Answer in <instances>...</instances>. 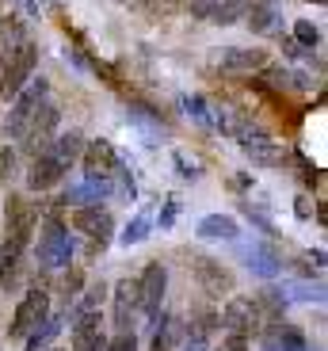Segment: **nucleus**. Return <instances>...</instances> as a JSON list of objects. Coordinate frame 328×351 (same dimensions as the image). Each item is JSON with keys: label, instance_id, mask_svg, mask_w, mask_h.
<instances>
[{"label": "nucleus", "instance_id": "1", "mask_svg": "<svg viewBox=\"0 0 328 351\" xmlns=\"http://www.w3.org/2000/svg\"><path fill=\"white\" fill-rule=\"evenodd\" d=\"M38 62V46L35 43H16L8 46V62H4V69H0V92H8V96H19V88L31 80V69H35Z\"/></svg>", "mask_w": 328, "mask_h": 351}, {"label": "nucleus", "instance_id": "2", "mask_svg": "<svg viewBox=\"0 0 328 351\" xmlns=\"http://www.w3.org/2000/svg\"><path fill=\"white\" fill-rule=\"evenodd\" d=\"M53 130H58V107L42 99V104L31 111V119H27L19 141H23V149L31 153V157H42V153L50 149V141H53Z\"/></svg>", "mask_w": 328, "mask_h": 351}, {"label": "nucleus", "instance_id": "3", "mask_svg": "<svg viewBox=\"0 0 328 351\" xmlns=\"http://www.w3.org/2000/svg\"><path fill=\"white\" fill-rule=\"evenodd\" d=\"M35 221H38L35 206H31L27 199H19V195H12L8 199V241H4V245L16 248V252H23L27 241H31V233H35Z\"/></svg>", "mask_w": 328, "mask_h": 351}, {"label": "nucleus", "instance_id": "4", "mask_svg": "<svg viewBox=\"0 0 328 351\" xmlns=\"http://www.w3.org/2000/svg\"><path fill=\"white\" fill-rule=\"evenodd\" d=\"M46 317H50V298H46L42 290H31L23 302H19L16 317H12V336L16 340H23V336H31L38 325H42Z\"/></svg>", "mask_w": 328, "mask_h": 351}, {"label": "nucleus", "instance_id": "5", "mask_svg": "<svg viewBox=\"0 0 328 351\" xmlns=\"http://www.w3.org/2000/svg\"><path fill=\"white\" fill-rule=\"evenodd\" d=\"M73 229L77 233H88L103 248L111 241V233H115V218H111V210H99V206H77L73 210Z\"/></svg>", "mask_w": 328, "mask_h": 351}, {"label": "nucleus", "instance_id": "6", "mask_svg": "<svg viewBox=\"0 0 328 351\" xmlns=\"http://www.w3.org/2000/svg\"><path fill=\"white\" fill-rule=\"evenodd\" d=\"M80 157H84V176H88V180H111V176L118 172V153H115V145L103 141V138L88 141Z\"/></svg>", "mask_w": 328, "mask_h": 351}, {"label": "nucleus", "instance_id": "7", "mask_svg": "<svg viewBox=\"0 0 328 351\" xmlns=\"http://www.w3.org/2000/svg\"><path fill=\"white\" fill-rule=\"evenodd\" d=\"M38 260H42L46 267H65V263L73 260V237L58 226V221L46 226L42 241H38Z\"/></svg>", "mask_w": 328, "mask_h": 351}, {"label": "nucleus", "instance_id": "8", "mask_svg": "<svg viewBox=\"0 0 328 351\" xmlns=\"http://www.w3.org/2000/svg\"><path fill=\"white\" fill-rule=\"evenodd\" d=\"M164 287H168V267L164 263H149L145 275L138 279V309L142 313H157L160 298H164Z\"/></svg>", "mask_w": 328, "mask_h": 351}, {"label": "nucleus", "instance_id": "9", "mask_svg": "<svg viewBox=\"0 0 328 351\" xmlns=\"http://www.w3.org/2000/svg\"><path fill=\"white\" fill-rule=\"evenodd\" d=\"M191 12H195L199 19H206V23H237V19H244V12H249V0H191Z\"/></svg>", "mask_w": 328, "mask_h": 351}, {"label": "nucleus", "instance_id": "10", "mask_svg": "<svg viewBox=\"0 0 328 351\" xmlns=\"http://www.w3.org/2000/svg\"><path fill=\"white\" fill-rule=\"evenodd\" d=\"M42 99H46V80H31L27 88H19L16 111L8 114V138H19V134H23V126H27V119H31V111H35Z\"/></svg>", "mask_w": 328, "mask_h": 351}, {"label": "nucleus", "instance_id": "11", "mask_svg": "<svg viewBox=\"0 0 328 351\" xmlns=\"http://www.w3.org/2000/svg\"><path fill=\"white\" fill-rule=\"evenodd\" d=\"M191 267H195V275H199V282H203L206 294H214V298H218V294H233V275L225 271L222 263L206 260V256H195Z\"/></svg>", "mask_w": 328, "mask_h": 351}, {"label": "nucleus", "instance_id": "12", "mask_svg": "<svg viewBox=\"0 0 328 351\" xmlns=\"http://www.w3.org/2000/svg\"><path fill=\"white\" fill-rule=\"evenodd\" d=\"M267 65V50H225L222 53V73H229V77H244V73H256Z\"/></svg>", "mask_w": 328, "mask_h": 351}, {"label": "nucleus", "instance_id": "13", "mask_svg": "<svg viewBox=\"0 0 328 351\" xmlns=\"http://www.w3.org/2000/svg\"><path fill=\"white\" fill-rule=\"evenodd\" d=\"M240 256H244V267L256 275H264V279H275L279 271H283V263H279V256L271 252L267 245H260V241H252L249 248H240Z\"/></svg>", "mask_w": 328, "mask_h": 351}, {"label": "nucleus", "instance_id": "14", "mask_svg": "<svg viewBox=\"0 0 328 351\" xmlns=\"http://www.w3.org/2000/svg\"><path fill=\"white\" fill-rule=\"evenodd\" d=\"M244 16H252L249 23H252L256 35H271V31L279 27L283 4H279V0H249V12H244Z\"/></svg>", "mask_w": 328, "mask_h": 351}, {"label": "nucleus", "instance_id": "15", "mask_svg": "<svg viewBox=\"0 0 328 351\" xmlns=\"http://www.w3.org/2000/svg\"><path fill=\"white\" fill-rule=\"evenodd\" d=\"M73 351H107L96 313H80V325L73 328Z\"/></svg>", "mask_w": 328, "mask_h": 351}, {"label": "nucleus", "instance_id": "16", "mask_svg": "<svg viewBox=\"0 0 328 351\" xmlns=\"http://www.w3.org/2000/svg\"><path fill=\"white\" fill-rule=\"evenodd\" d=\"M134 313H138V282L123 279L115 287V325L123 328V332L134 325Z\"/></svg>", "mask_w": 328, "mask_h": 351}, {"label": "nucleus", "instance_id": "17", "mask_svg": "<svg viewBox=\"0 0 328 351\" xmlns=\"http://www.w3.org/2000/svg\"><path fill=\"white\" fill-rule=\"evenodd\" d=\"M65 168L58 165V160L50 157V153H42V157L31 160V172H27V184L35 187V191H46V187H53L58 180H62Z\"/></svg>", "mask_w": 328, "mask_h": 351}, {"label": "nucleus", "instance_id": "18", "mask_svg": "<svg viewBox=\"0 0 328 351\" xmlns=\"http://www.w3.org/2000/svg\"><path fill=\"white\" fill-rule=\"evenodd\" d=\"M111 195V180H84V184L69 187L65 202H77V206H99V199Z\"/></svg>", "mask_w": 328, "mask_h": 351}, {"label": "nucleus", "instance_id": "19", "mask_svg": "<svg viewBox=\"0 0 328 351\" xmlns=\"http://www.w3.org/2000/svg\"><path fill=\"white\" fill-rule=\"evenodd\" d=\"M240 149L249 153L256 165H283V149H279V141H271L264 130H260L256 138H249L244 145H240Z\"/></svg>", "mask_w": 328, "mask_h": 351}, {"label": "nucleus", "instance_id": "20", "mask_svg": "<svg viewBox=\"0 0 328 351\" xmlns=\"http://www.w3.org/2000/svg\"><path fill=\"white\" fill-rule=\"evenodd\" d=\"M46 153H50V157L58 160L62 168H69L73 160H77L80 153H84V138H80L77 130H69V134H62V138H53V141H50V149H46Z\"/></svg>", "mask_w": 328, "mask_h": 351}, {"label": "nucleus", "instance_id": "21", "mask_svg": "<svg viewBox=\"0 0 328 351\" xmlns=\"http://www.w3.org/2000/svg\"><path fill=\"white\" fill-rule=\"evenodd\" d=\"M199 237H206V241H233L237 237V221L225 218V214H206V218L199 221Z\"/></svg>", "mask_w": 328, "mask_h": 351}, {"label": "nucleus", "instance_id": "22", "mask_svg": "<svg viewBox=\"0 0 328 351\" xmlns=\"http://www.w3.org/2000/svg\"><path fill=\"white\" fill-rule=\"evenodd\" d=\"M123 8L130 12H142V16H153V19H164V16H176L179 12V0H118Z\"/></svg>", "mask_w": 328, "mask_h": 351}, {"label": "nucleus", "instance_id": "23", "mask_svg": "<svg viewBox=\"0 0 328 351\" xmlns=\"http://www.w3.org/2000/svg\"><path fill=\"white\" fill-rule=\"evenodd\" d=\"M58 332H62V317H46L42 328H35V332H31V343H27V351H42Z\"/></svg>", "mask_w": 328, "mask_h": 351}, {"label": "nucleus", "instance_id": "24", "mask_svg": "<svg viewBox=\"0 0 328 351\" xmlns=\"http://www.w3.org/2000/svg\"><path fill=\"white\" fill-rule=\"evenodd\" d=\"M149 237V214H138V218L126 226V233H123V245L130 248V245H142V241Z\"/></svg>", "mask_w": 328, "mask_h": 351}, {"label": "nucleus", "instance_id": "25", "mask_svg": "<svg viewBox=\"0 0 328 351\" xmlns=\"http://www.w3.org/2000/svg\"><path fill=\"white\" fill-rule=\"evenodd\" d=\"M294 43L305 46V50H313V46L320 43V31L310 23V19H298V23H294Z\"/></svg>", "mask_w": 328, "mask_h": 351}, {"label": "nucleus", "instance_id": "26", "mask_svg": "<svg viewBox=\"0 0 328 351\" xmlns=\"http://www.w3.org/2000/svg\"><path fill=\"white\" fill-rule=\"evenodd\" d=\"M179 107H184V111L195 119V123H206V126H210V111H206V99H203V96H184V99H179Z\"/></svg>", "mask_w": 328, "mask_h": 351}, {"label": "nucleus", "instance_id": "27", "mask_svg": "<svg viewBox=\"0 0 328 351\" xmlns=\"http://www.w3.org/2000/svg\"><path fill=\"white\" fill-rule=\"evenodd\" d=\"M103 298H107V287H103V282H96V287H92L88 294H84V302H80V313H96Z\"/></svg>", "mask_w": 328, "mask_h": 351}, {"label": "nucleus", "instance_id": "28", "mask_svg": "<svg viewBox=\"0 0 328 351\" xmlns=\"http://www.w3.org/2000/svg\"><path fill=\"white\" fill-rule=\"evenodd\" d=\"M16 153L12 149H0V180H12V176H16Z\"/></svg>", "mask_w": 328, "mask_h": 351}, {"label": "nucleus", "instance_id": "29", "mask_svg": "<svg viewBox=\"0 0 328 351\" xmlns=\"http://www.w3.org/2000/svg\"><path fill=\"white\" fill-rule=\"evenodd\" d=\"M107 351H138V340H134V332H118L115 340L107 343Z\"/></svg>", "mask_w": 328, "mask_h": 351}, {"label": "nucleus", "instance_id": "30", "mask_svg": "<svg viewBox=\"0 0 328 351\" xmlns=\"http://www.w3.org/2000/svg\"><path fill=\"white\" fill-rule=\"evenodd\" d=\"M225 351H249V336H229Z\"/></svg>", "mask_w": 328, "mask_h": 351}, {"label": "nucleus", "instance_id": "31", "mask_svg": "<svg viewBox=\"0 0 328 351\" xmlns=\"http://www.w3.org/2000/svg\"><path fill=\"white\" fill-rule=\"evenodd\" d=\"M176 168H179V176H199L195 165H187V157H179V153H176Z\"/></svg>", "mask_w": 328, "mask_h": 351}, {"label": "nucleus", "instance_id": "32", "mask_svg": "<svg viewBox=\"0 0 328 351\" xmlns=\"http://www.w3.org/2000/svg\"><path fill=\"white\" fill-rule=\"evenodd\" d=\"M310 214H313V206H310V199L302 195V199H298V218H310Z\"/></svg>", "mask_w": 328, "mask_h": 351}, {"label": "nucleus", "instance_id": "33", "mask_svg": "<svg viewBox=\"0 0 328 351\" xmlns=\"http://www.w3.org/2000/svg\"><path fill=\"white\" fill-rule=\"evenodd\" d=\"M19 4H23V8L31 12V16H35V12H38V4H35V0H19Z\"/></svg>", "mask_w": 328, "mask_h": 351}, {"label": "nucleus", "instance_id": "34", "mask_svg": "<svg viewBox=\"0 0 328 351\" xmlns=\"http://www.w3.org/2000/svg\"><path fill=\"white\" fill-rule=\"evenodd\" d=\"M42 351H62V348H42Z\"/></svg>", "mask_w": 328, "mask_h": 351}, {"label": "nucleus", "instance_id": "35", "mask_svg": "<svg viewBox=\"0 0 328 351\" xmlns=\"http://www.w3.org/2000/svg\"><path fill=\"white\" fill-rule=\"evenodd\" d=\"M317 4H325V0H317Z\"/></svg>", "mask_w": 328, "mask_h": 351}]
</instances>
